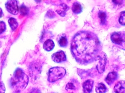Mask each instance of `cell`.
Wrapping results in <instances>:
<instances>
[{"label": "cell", "mask_w": 125, "mask_h": 93, "mask_svg": "<svg viewBox=\"0 0 125 93\" xmlns=\"http://www.w3.org/2000/svg\"><path fill=\"white\" fill-rule=\"evenodd\" d=\"M101 50V45L98 38L90 31H79L71 41L72 54L80 64H88L96 61Z\"/></svg>", "instance_id": "6da1fadb"}, {"label": "cell", "mask_w": 125, "mask_h": 93, "mask_svg": "<svg viewBox=\"0 0 125 93\" xmlns=\"http://www.w3.org/2000/svg\"><path fill=\"white\" fill-rule=\"evenodd\" d=\"M29 78L22 70L17 68L10 80V85L15 92H20L24 89L28 84Z\"/></svg>", "instance_id": "7a4b0ae2"}, {"label": "cell", "mask_w": 125, "mask_h": 93, "mask_svg": "<svg viewBox=\"0 0 125 93\" xmlns=\"http://www.w3.org/2000/svg\"><path fill=\"white\" fill-rule=\"evenodd\" d=\"M66 73V70L64 68L60 67L52 68L48 72V81L51 83L56 82L63 78Z\"/></svg>", "instance_id": "3957f363"}, {"label": "cell", "mask_w": 125, "mask_h": 93, "mask_svg": "<svg viewBox=\"0 0 125 93\" xmlns=\"http://www.w3.org/2000/svg\"><path fill=\"white\" fill-rule=\"evenodd\" d=\"M5 5L6 9L9 13L13 15L18 14L19 6L18 0H7Z\"/></svg>", "instance_id": "277c9868"}, {"label": "cell", "mask_w": 125, "mask_h": 93, "mask_svg": "<svg viewBox=\"0 0 125 93\" xmlns=\"http://www.w3.org/2000/svg\"><path fill=\"white\" fill-rule=\"evenodd\" d=\"M111 40L113 43L124 47L125 32H118L113 33L111 35Z\"/></svg>", "instance_id": "5b68a950"}, {"label": "cell", "mask_w": 125, "mask_h": 93, "mask_svg": "<svg viewBox=\"0 0 125 93\" xmlns=\"http://www.w3.org/2000/svg\"><path fill=\"white\" fill-rule=\"evenodd\" d=\"M96 60L98 61V62L96 66V70L99 73H103L105 70L107 58L106 54L104 53L101 54H100L97 57Z\"/></svg>", "instance_id": "8992f818"}, {"label": "cell", "mask_w": 125, "mask_h": 93, "mask_svg": "<svg viewBox=\"0 0 125 93\" xmlns=\"http://www.w3.org/2000/svg\"><path fill=\"white\" fill-rule=\"evenodd\" d=\"M52 59L56 63H61L65 62L66 60V56L64 51H59L54 53L52 55Z\"/></svg>", "instance_id": "52a82bcc"}, {"label": "cell", "mask_w": 125, "mask_h": 93, "mask_svg": "<svg viewBox=\"0 0 125 93\" xmlns=\"http://www.w3.org/2000/svg\"><path fill=\"white\" fill-rule=\"evenodd\" d=\"M94 81L91 79L87 80L83 84V92L84 93H90L92 92Z\"/></svg>", "instance_id": "ba28073f"}, {"label": "cell", "mask_w": 125, "mask_h": 93, "mask_svg": "<svg viewBox=\"0 0 125 93\" xmlns=\"http://www.w3.org/2000/svg\"><path fill=\"white\" fill-rule=\"evenodd\" d=\"M118 78V75L116 72H112L109 73L105 79L107 84L110 85L117 80Z\"/></svg>", "instance_id": "9c48e42d"}, {"label": "cell", "mask_w": 125, "mask_h": 93, "mask_svg": "<svg viewBox=\"0 0 125 93\" xmlns=\"http://www.w3.org/2000/svg\"><path fill=\"white\" fill-rule=\"evenodd\" d=\"M114 91L115 93H125V83L124 81H120L115 85Z\"/></svg>", "instance_id": "30bf717a"}, {"label": "cell", "mask_w": 125, "mask_h": 93, "mask_svg": "<svg viewBox=\"0 0 125 93\" xmlns=\"http://www.w3.org/2000/svg\"><path fill=\"white\" fill-rule=\"evenodd\" d=\"M83 10L82 6L79 1H75L73 3L72 7V10L74 14H80L82 12Z\"/></svg>", "instance_id": "8fae6325"}, {"label": "cell", "mask_w": 125, "mask_h": 93, "mask_svg": "<svg viewBox=\"0 0 125 93\" xmlns=\"http://www.w3.org/2000/svg\"><path fill=\"white\" fill-rule=\"evenodd\" d=\"M79 85L78 81L75 80H72L66 84L65 87L66 90L67 91H75L78 89Z\"/></svg>", "instance_id": "7c38bea8"}, {"label": "cell", "mask_w": 125, "mask_h": 93, "mask_svg": "<svg viewBox=\"0 0 125 93\" xmlns=\"http://www.w3.org/2000/svg\"><path fill=\"white\" fill-rule=\"evenodd\" d=\"M55 47V44L54 41L51 39L46 40L44 43L43 48L47 51H52Z\"/></svg>", "instance_id": "4fadbf2b"}, {"label": "cell", "mask_w": 125, "mask_h": 93, "mask_svg": "<svg viewBox=\"0 0 125 93\" xmlns=\"http://www.w3.org/2000/svg\"><path fill=\"white\" fill-rule=\"evenodd\" d=\"M58 43L59 46L62 47H66L68 45V40L65 34L59 36L58 38Z\"/></svg>", "instance_id": "5bb4252c"}, {"label": "cell", "mask_w": 125, "mask_h": 93, "mask_svg": "<svg viewBox=\"0 0 125 93\" xmlns=\"http://www.w3.org/2000/svg\"><path fill=\"white\" fill-rule=\"evenodd\" d=\"M30 11V8L24 3H22L19 6V12L22 16H27L29 14Z\"/></svg>", "instance_id": "9a60e30c"}, {"label": "cell", "mask_w": 125, "mask_h": 93, "mask_svg": "<svg viewBox=\"0 0 125 93\" xmlns=\"http://www.w3.org/2000/svg\"><path fill=\"white\" fill-rule=\"evenodd\" d=\"M8 23L12 31L15 30L19 26L17 20L14 17H10L8 20Z\"/></svg>", "instance_id": "2e32d148"}, {"label": "cell", "mask_w": 125, "mask_h": 93, "mask_svg": "<svg viewBox=\"0 0 125 93\" xmlns=\"http://www.w3.org/2000/svg\"><path fill=\"white\" fill-rule=\"evenodd\" d=\"M99 18L100 19V23L102 25H105L107 23V16L105 12L103 11H100L98 14Z\"/></svg>", "instance_id": "e0dca14e"}, {"label": "cell", "mask_w": 125, "mask_h": 93, "mask_svg": "<svg viewBox=\"0 0 125 93\" xmlns=\"http://www.w3.org/2000/svg\"><path fill=\"white\" fill-rule=\"evenodd\" d=\"M96 92L98 93H105L107 91L106 86L102 83H99L96 87Z\"/></svg>", "instance_id": "ac0fdd59"}, {"label": "cell", "mask_w": 125, "mask_h": 93, "mask_svg": "<svg viewBox=\"0 0 125 93\" xmlns=\"http://www.w3.org/2000/svg\"><path fill=\"white\" fill-rule=\"evenodd\" d=\"M125 12L124 11L121 12L120 15L118 19L119 23L123 26L125 25Z\"/></svg>", "instance_id": "d6986e66"}, {"label": "cell", "mask_w": 125, "mask_h": 93, "mask_svg": "<svg viewBox=\"0 0 125 93\" xmlns=\"http://www.w3.org/2000/svg\"><path fill=\"white\" fill-rule=\"evenodd\" d=\"M46 16L49 19H54L56 16V14L52 9H50L47 12Z\"/></svg>", "instance_id": "ffe728a7"}, {"label": "cell", "mask_w": 125, "mask_h": 93, "mask_svg": "<svg viewBox=\"0 0 125 93\" xmlns=\"http://www.w3.org/2000/svg\"><path fill=\"white\" fill-rule=\"evenodd\" d=\"M6 29V25L3 21H0V34L3 33Z\"/></svg>", "instance_id": "44dd1931"}, {"label": "cell", "mask_w": 125, "mask_h": 93, "mask_svg": "<svg viewBox=\"0 0 125 93\" xmlns=\"http://www.w3.org/2000/svg\"><path fill=\"white\" fill-rule=\"evenodd\" d=\"M113 4L115 6H120L124 3V0H111Z\"/></svg>", "instance_id": "7402d4cb"}, {"label": "cell", "mask_w": 125, "mask_h": 93, "mask_svg": "<svg viewBox=\"0 0 125 93\" xmlns=\"http://www.w3.org/2000/svg\"><path fill=\"white\" fill-rule=\"evenodd\" d=\"M55 11L60 16L62 17H64L66 15V12L65 11L63 10L57 9Z\"/></svg>", "instance_id": "603a6c76"}, {"label": "cell", "mask_w": 125, "mask_h": 93, "mask_svg": "<svg viewBox=\"0 0 125 93\" xmlns=\"http://www.w3.org/2000/svg\"><path fill=\"white\" fill-rule=\"evenodd\" d=\"M60 6L62 7L63 10L65 12H67L69 9V7L67 4L65 3H62L60 4Z\"/></svg>", "instance_id": "cb8c5ba5"}, {"label": "cell", "mask_w": 125, "mask_h": 93, "mask_svg": "<svg viewBox=\"0 0 125 93\" xmlns=\"http://www.w3.org/2000/svg\"><path fill=\"white\" fill-rule=\"evenodd\" d=\"M5 92V87L3 82L0 81V93H4Z\"/></svg>", "instance_id": "d4e9b609"}, {"label": "cell", "mask_w": 125, "mask_h": 93, "mask_svg": "<svg viewBox=\"0 0 125 93\" xmlns=\"http://www.w3.org/2000/svg\"><path fill=\"white\" fill-rule=\"evenodd\" d=\"M3 15H4V13H3L2 9L1 7H0V18H2Z\"/></svg>", "instance_id": "484cf974"}, {"label": "cell", "mask_w": 125, "mask_h": 93, "mask_svg": "<svg viewBox=\"0 0 125 93\" xmlns=\"http://www.w3.org/2000/svg\"><path fill=\"white\" fill-rule=\"evenodd\" d=\"M33 1L37 3H41L42 0H33Z\"/></svg>", "instance_id": "4316f807"}]
</instances>
